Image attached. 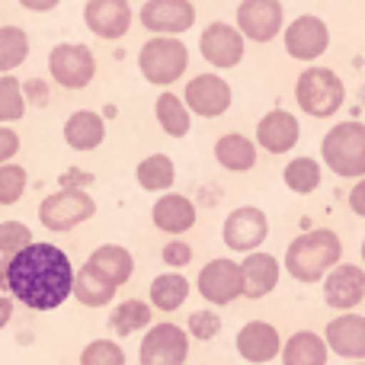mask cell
<instances>
[{"label": "cell", "instance_id": "cell-1", "mask_svg": "<svg viewBox=\"0 0 365 365\" xmlns=\"http://www.w3.org/2000/svg\"><path fill=\"white\" fill-rule=\"evenodd\" d=\"M74 263L55 244H29L4 263L0 289L32 311H55L74 295Z\"/></svg>", "mask_w": 365, "mask_h": 365}, {"label": "cell", "instance_id": "cell-2", "mask_svg": "<svg viewBox=\"0 0 365 365\" xmlns=\"http://www.w3.org/2000/svg\"><path fill=\"white\" fill-rule=\"evenodd\" d=\"M343 244L330 227H317V231H304L295 237L285 250V269L298 282H317V279L330 276L340 266Z\"/></svg>", "mask_w": 365, "mask_h": 365}, {"label": "cell", "instance_id": "cell-3", "mask_svg": "<svg viewBox=\"0 0 365 365\" xmlns=\"http://www.w3.org/2000/svg\"><path fill=\"white\" fill-rule=\"evenodd\" d=\"M324 164L336 177L365 180V122H340L321 141Z\"/></svg>", "mask_w": 365, "mask_h": 365}, {"label": "cell", "instance_id": "cell-4", "mask_svg": "<svg viewBox=\"0 0 365 365\" xmlns=\"http://www.w3.org/2000/svg\"><path fill=\"white\" fill-rule=\"evenodd\" d=\"M295 100L314 119H330L340 113L343 100H346V87H343L340 74L330 68H308L302 71L295 83Z\"/></svg>", "mask_w": 365, "mask_h": 365}, {"label": "cell", "instance_id": "cell-5", "mask_svg": "<svg viewBox=\"0 0 365 365\" xmlns=\"http://www.w3.org/2000/svg\"><path fill=\"white\" fill-rule=\"evenodd\" d=\"M138 68L148 83H154V87H170L173 81L182 77V71L189 68V48L180 38L151 36L138 51Z\"/></svg>", "mask_w": 365, "mask_h": 365}, {"label": "cell", "instance_id": "cell-6", "mask_svg": "<svg viewBox=\"0 0 365 365\" xmlns=\"http://www.w3.org/2000/svg\"><path fill=\"white\" fill-rule=\"evenodd\" d=\"M96 215V202L90 199L83 189H58V192L45 195L38 205V221L48 231H74L77 225L90 221Z\"/></svg>", "mask_w": 365, "mask_h": 365}, {"label": "cell", "instance_id": "cell-7", "mask_svg": "<svg viewBox=\"0 0 365 365\" xmlns=\"http://www.w3.org/2000/svg\"><path fill=\"white\" fill-rule=\"evenodd\" d=\"M48 74L58 87L64 90H83L96 77V58L87 45L81 42H61L48 51Z\"/></svg>", "mask_w": 365, "mask_h": 365}, {"label": "cell", "instance_id": "cell-8", "mask_svg": "<svg viewBox=\"0 0 365 365\" xmlns=\"http://www.w3.org/2000/svg\"><path fill=\"white\" fill-rule=\"evenodd\" d=\"M189 359V334L177 324L164 321L145 330L138 346L141 365H186Z\"/></svg>", "mask_w": 365, "mask_h": 365}, {"label": "cell", "instance_id": "cell-9", "mask_svg": "<svg viewBox=\"0 0 365 365\" xmlns=\"http://www.w3.org/2000/svg\"><path fill=\"white\" fill-rule=\"evenodd\" d=\"M269 234V221H266V212L257 205H240L234 208L225 218V227H221V237H225L227 250H240V253H257L259 244Z\"/></svg>", "mask_w": 365, "mask_h": 365}, {"label": "cell", "instance_id": "cell-10", "mask_svg": "<svg viewBox=\"0 0 365 365\" xmlns=\"http://www.w3.org/2000/svg\"><path fill=\"white\" fill-rule=\"evenodd\" d=\"M199 295L208 304H231L244 295V276H240V263L227 257H218L212 263L202 266L199 272Z\"/></svg>", "mask_w": 365, "mask_h": 365}, {"label": "cell", "instance_id": "cell-11", "mask_svg": "<svg viewBox=\"0 0 365 365\" xmlns=\"http://www.w3.org/2000/svg\"><path fill=\"white\" fill-rule=\"evenodd\" d=\"M141 26L154 36L177 38L195 26V6L189 0H148L138 13Z\"/></svg>", "mask_w": 365, "mask_h": 365}, {"label": "cell", "instance_id": "cell-12", "mask_svg": "<svg viewBox=\"0 0 365 365\" xmlns=\"http://www.w3.org/2000/svg\"><path fill=\"white\" fill-rule=\"evenodd\" d=\"M199 51L218 71L237 68L244 61V36L231 23H208L199 36Z\"/></svg>", "mask_w": 365, "mask_h": 365}, {"label": "cell", "instance_id": "cell-13", "mask_svg": "<svg viewBox=\"0 0 365 365\" xmlns=\"http://www.w3.org/2000/svg\"><path fill=\"white\" fill-rule=\"evenodd\" d=\"M231 87H227L225 77L218 74H199L186 83V93H182V103H186L189 113L202 115V119H218L231 109Z\"/></svg>", "mask_w": 365, "mask_h": 365}, {"label": "cell", "instance_id": "cell-14", "mask_svg": "<svg viewBox=\"0 0 365 365\" xmlns=\"http://www.w3.org/2000/svg\"><path fill=\"white\" fill-rule=\"evenodd\" d=\"M282 4L279 0H240L237 29L250 42H272L282 32Z\"/></svg>", "mask_w": 365, "mask_h": 365}, {"label": "cell", "instance_id": "cell-15", "mask_svg": "<svg viewBox=\"0 0 365 365\" xmlns=\"http://www.w3.org/2000/svg\"><path fill=\"white\" fill-rule=\"evenodd\" d=\"M132 4L128 0H87L83 6V23L100 38H122L132 29Z\"/></svg>", "mask_w": 365, "mask_h": 365}, {"label": "cell", "instance_id": "cell-16", "mask_svg": "<svg viewBox=\"0 0 365 365\" xmlns=\"http://www.w3.org/2000/svg\"><path fill=\"white\" fill-rule=\"evenodd\" d=\"M327 45H330V29L317 16H298L285 29V51L295 61H314V58H321L327 51Z\"/></svg>", "mask_w": 365, "mask_h": 365}, {"label": "cell", "instance_id": "cell-17", "mask_svg": "<svg viewBox=\"0 0 365 365\" xmlns=\"http://www.w3.org/2000/svg\"><path fill=\"white\" fill-rule=\"evenodd\" d=\"M234 346H237L240 359H247L253 365H266L276 359V356H282V336H279V330L269 321H250L237 330Z\"/></svg>", "mask_w": 365, "mask_h": 365}, {"label": "cell", "instance_id": "cell-18", "mask_svg": "<svg viewBox=\"0 0 365 365\" xmlns=\"http://www.w3.org/2000/svg\"><path fill=\"white\" fill-rule=\"evenodd\" d=\"M324 302L336 311H353L365 302V269L353 263H340L324 279Z\"/></svg>", "mask_w": 365, "mask_h": 365}, {"label": "cell", "instance_id": "cell-19", "mask_svg": "<svg viewBox=\"0 0 365 365\" xmlns=\"http://www.w3.org/2000/svg\"><path fill=\"white\" fill-rule=\"evenodd\" d=\"M324 340H327L330 353H336L340 359L362 362L365 359V317L362 314L334 317L327 324V330H324Z\"/></svg>", "mask_w": 365, "mask_h": 365}, {"label": "cell", "instance_id": "cell-20", "mask_svg": "<svg viewBox=\"0 0 365 365\" xmlns=\"http://www.w3.org/2000/svg\"><path fill=\"white\" fill-rule=\"evenodd\" d=\"M298 135H302V125L292 113L285 109H272L263 119L257 122V141L259 148H266L269 154H285L298 145Z\"/></svg>", "mask_w": 365, "mask_h": 365}, {"label": "cell", "instance_id": "cell-21", "mask_svg": "<svg viewBox=\"0 0 365 365\" xmlns=\"http://www.w3.org/2000/svg\"><path fill=\"white\" fill-rule=\"evenodd\" d=\"M240 276H244V295L247 298H266L279 285V259L272 253H247L240 263Z\"/></svg>", "mask_w": 365, "mask_h": 365}, {"label": "cell", "instance_id": "cell-22", "mask_svg": "<svg viewBox=\"0 0 365 365\" xmlns=\"http://www.w3.org/2000/svg\"><path fill=\"white\" fill-rule=\"evenodd\" d=\"M151 218L164 234H173V237H177V234H186L189 227L195 225V205L186 199V195L167 192L154 202Z\"/></svg>", "mask_w": 365, "mask_h": 365}, {"label": "cell", "instance_id": "cell-23", "mask_svg": "<svg viewBox=\"0 0 365 365\" xmlns=\"http://www.w3.org/2000/svg\"><path fill=\"white\" fill-rule=\"evenodd\" d=\"M64 141L74 151H93L106 141V122L100 113H90V109H77L68 115L64 122Z\"/></svg>", "mask_w": 365, "mask_h": 365}, {"label": "cell", "instance_id": "cell-24", "mask_svg": "<svg viewBox=\"0 0 365 365\" xmlns=\"http://www.w3.org/2000/svg\"><path fill=\"white\" fill-rule=\"evenodd\" d=\"M327 340L314 330H298L282 343V365H327Z\"/></svg>", "mask_w": 365, "mask_h": 365}, {"label": "cell", "instance_id": "cell-25", "mask_svg": "<svg viewBox=\"0 0 365 365\" xmlns=\"http://www.w3.org/2000/svg\"><path fill=\"white\" fill-rule=\"evenodd\" d=\"M87 263L93 266V269H100L103 276L115 285V289L125 285L128 279H132V272H135V257L122 244H100L87 257Z\"/></svg>", "mask_w": 365, "mask_h": 365}, {"label": "cell", "instance_id": "cell-26", "mask_svg": "<svg viewBox=\"0 0 365 365\" xmlns=\"http://www.w3.org/2000/svg\"><path fill=\"white\" fill-rule=\"evenodd\" d=\"M215 160L231 173H247L257 167V145L237 132L221 135V138L215 141Z\"/></svg>", "mask_w": 365, "mask_h": 365}, {"label": "cell", "instance_id": "cell-27", "mask_svg": "<svg viewBox=\"0 0 365 365\" xmlns=\"http://www.w3.org/2000/svg\"><path fill=\"white\" fill-rule=\"evenodd\" d=\"M74 298L87 308H106L115 298V285L103 276L100 269H93L90 263H83L74 276Z\"/></svg>", "mask_w": 365, "mask_h": 365}, {"label": "cell", "instance_id": "cell-28", "mask_svg": "<svg viewBox=\"0 0 365 365\" xmlns=\"http://www.w3.org/2000/svg\"><path fill=\"white\" fill-rule=\"evenodd\" d=\"M151 304L141 302V298H128V302H119L109 314V330L115 336H132L138 330H151Z\"/></svg>", "mask_w": 365, "mask_h": 365}, {"label": "cell", "instance_id": "cell-29", "mask_svg": "<svg viewBox=\"0 0 365 365\" xmlns=\"http://www.w3.org/2000/svg\"><path fill=\"white\" fill-rule=\"evenodd\" d=\"M154 115H158L160 128H164L170 138H186L189 128H192V113H189L182 96H177V93H160L158 103H154Z\"/></svg>", "mask_w": 365, "mask_h": 365}, {"label": "cell", "instance_id": "cell-30", "mask_svg": "<svg viewBox=\"0 0 365 365\" xmlns=\"http://www.w3.org/2000/svg\"><path fill=\"white\" fill-rule=\"evenodd\" d=\"M186 298H189L186 276H180V272H160V276H154V282H151V308L170 314V311H177V308L186 304Z\"/></svg>", "mask_w": 365, "mask_h": 365}, {"label": "cell", "instance_id": "cell-31", "mask_svg": "<svg viewBox=\"0 0 365 365\" xmlns=\"http://www.w3.org/2000/svg\"><path fill=\"white\" fill-rule=\"evenodd\" d=\"M135 177H138V186L145 192H167L173 186V180H177V167H173V160L167 154H151V158H145L138 164Z\"/></svg>", "mask_w": 365, "mask_h": 365}, {"label": "cell", "instance_id": "cell-32", "mask_svg": "<svg viewBox=\"0 0 365 365\" xmlns=\"http://www.w3.org/2000/svg\"><path fill=\"white\" fill-rule=\"evenodd\" d=\"M29 58V36L19 26H0V77Z\"/></svg>", "mask_w": 365, "mask_h": 365}, {"label": "cell", "instance_id": "cell-33", "mask_svg": "<svg viewBox=\"0 0 365 365\" xmlns=\"http://www.w3.org/2000/svg\"><path fill=\"white\" fill-rule=\"evenodd\" d=\"M282 180L285 186L292 189V192H314L317 186H321V167H317L314 158H295L289 167L282 170Z\"/></svg>", "mask_w": 365, "mask_h": 365}, {"label": "cell", "instance_id": "cell-34", "mask_svg": "<svg viewBox=\"0 0 365 365\" xmlns=\"http://www.w3.org/2000/svg\"><path fill=\"white\" fill-rule=\"evenodd\" d=\"M26 113V93L23 83L13 74L0 77V122H16Z\"/></svg>", "mask_w": 365, "mask_h": 365}, {"label": "cell", "instance_id": "cell-35", "mask_svg": "<svg viewBox=\"0 0 365 365\" xmlns=\"http://www.w3.org/2000/svg\"><path fill=\"white\" fill-rule=\"evenodd\" d=\"M81 365H125V349L115 340H90L81 349Z\"/></svg>", "mask_w": 365, "mask_h": 365}, {"label": "cell", "instance_id": "cell-36", "mask_svg": "<svg viewBox=\"0 0 365 365\" xmlns=\"http://www.w3.org/2000/svg\"><path fill=\"white\" fill-rule=\"evenodd\" d=\"M29 244H36V240H32V231L23 221H0V257L13 259Z\"/></svg>", "mask_w": 365, "mask_h": 365}, {"label": "cell", "instance_id": "cell-37", "mask_svg": "<svg viewBox=\"0 0 365 365\" xmlns=\"http://www.w3.org/2000/svg\"><path fill=\"white\" fill-rule=\"evenodd\" d=\"M26 192V170L19 164L0 167V205H16Z\"/></svg>", "mask_w": 365, "mask_h": 365}, {"label": "cell", "instance_id": "cell-38", "mask_svg": "<svg viewBox=\"0 0 365 365\" xmlns=\"http://www.w3.org/2000/svg\"><path fill=\"white\" fill-rule=\"evenodd\" d=\"M186 334L192 336V340H202V343L215 340V336L221 334V317L208 308L195 311V314H189V321H186Z\"/></svg>", "mask_w": 365, "mask_h": 365}, {"label": "cell", "instance_id": "cell-39", "mask_svg": "<svg viewBox=\"0 0 365 365\" xmlns=\"http://www.w3.org/2000/svg\"><path fill=\"white\" fill-rule=\"evenodd\" d=\"M164 263L170 266V269H182V266L192 263V247L182 244V240H170V244H164Z\"/></svg>", "mask_w": 365, "mask_h": 365}, {"label": "cell", "instance_id": "cell-40", "mask_svg": "<svg viewBox=\"0 0 365 365\" xmlns=\"http://www.w3.org/2000/svg\"><path fill=\"white\" fill-rule=\"evenodd\" d=\"M16 151H19V135L13 132V128L0 125V167L10 164V160L16 158Z\"/></svg>", "mask_w": 365, "mask_h": 365}, {"label": "cell", "instance_id": "cell-41", "mask_svg": "<svg viewBox=\"0 0 365 365\" xmlns=\"http://www.w3.org/2000/svg\"><path fill=\"white\" fill-rule=\"evenodd\" d=\"M349 208H353L359 218H365V180L356 182L353 192H349Z\"/></svg>", "mask_w": 365, "mask_h": 365}, {"label": "cell", "instance_id": "cell-42", "mask_svg": "<svg viewBox=\"0 0 365 365\" xmlns=\"http://www.w3.org/2000/svg\"><path fill=\"white\" fill-rule=\"evenodd\" d=\"M19 6H26V10H32V13H48V10H55L61 0H16Z\"/></svg>", "mask_w": 365, "mask_h": 365}, {"label": "cell", "instance_id": "cell-43", "mask_svg": "<svg viewBox=\"0 0 365 365\" xmlns=\"http://www.w3.org/2000/svg\"><path fill=\"white\" fill-rule=\"evenodd\" d=\"M10 317H13V298L0 295V330L10 324Z\"/></svg>", "mask_w": 365, "mask_h": 365}, {"label": "cell", "instance_id": "cell-44", "mask_svg": "<svg viewBox=\"0 0 365 365\" xmlns=\"http://www.w3.org/2000/svg\"><path fill=\"white\" fill-rule=\"evenodd\" d=\"M362 263H365V240H362Z\"/></svg>", "mask_w": 365, "mask_h": 365}, {"label": "cell", "instance_id": "cell-45", "mask_svg": "<svg viewBox=\"0 0 365 365\" xmlns=\"http://www.w3.org/2000/svg\"><path fill=\"white\" fill-rule=\"evenodd\" d=\"M353 365H365V362H353Z\"/></svg>", "mask_w": 365, "mask_h": 365}, {"label": "cell", "instance_id": "cell-46", "mask_svg": "<svg viewBox=\"0 0 365 365\" xmlns=\"http://www.w3.org/2000/svg\"><path fill=\"white\" fill-rule=\"evenodd\" d=\"M0 272H4V263H0Z\"/></svg>", "mask_w": 365, "mask_h": 365}]
</instances>
